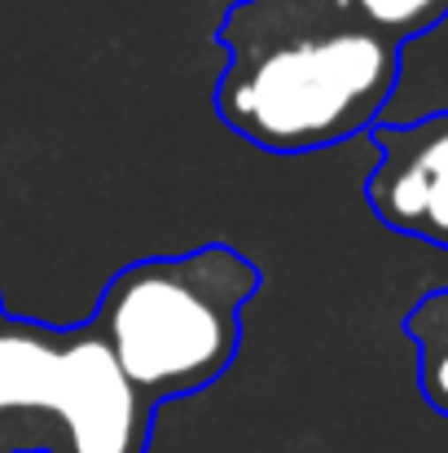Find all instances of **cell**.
<instances>
[{"label":"cell","mask_w":448,"mask_h":453,"mask_svg":"<svg viewBox=\"0 0 448 453\" xmlns=\"http://www.w3.org/2000/svg\"><path fill=\"white\" fill-rule=\"evenodd\" d=\"M216 115L269 154L374 133L400 84V44L343 0H233L220 22Z\"/></svg>","instance_id":"1"},{"label":"cell","mask_w":448,"mask_h":453,"mask_svg":"<svg viewBox=\"0 0 448 453\" xmlns=\"http://www.w3.org/2000/svg\"><path fill=\"white\" fill-rule=\"evenodd\" d=\"M260 296V269L207 242L185 256H154L119 269L88 326L128 383L158 410L211 388L242 348V308Z\"/></svg>","instance_id":"2"},{"label":"cell","mask_w":448,"mask_h":453,"mask_svg":"<svg viewBox=\"0 0 448 453\" xmlns=\"http://www.w3.org/2000/svg\"><path fill=\"white\" fill-rule=\"evenodd\" d=\"M154 405L88 321L0 317V453H146Z\"/></svg>","instance_id":"3"},{"label":"cell","mask_w":448,"mask_h":453,"mask_svg":"<svg viewBox=\"0 0 448 453\" xmlns=\"http://www.w3.org/2000/svg\"><path fill=\"white\" fill-rule=\"evenodd\" d=\"M378 163L365 180L374 216L409 238L448 247V111L374 128Z\"/></svg>","instance_id":"4"},{"label":"cell","mask_w":448,"mask_h":453,"mask_svg":"<svg viewBox=\"0 0 448 453\" xmlns=\"http://www.w3.org/2000/svg\"><path fill=\"white\" fill-rule=\"evenodd\" d=\"M405 334L418 343V383L422 396L448 414V287L431 291L405 317Z\"/></svg>","instance_id":"5"},{"label":"cell","mask_w":448,"mask_h":453,"mask_svg":"<svg viewBox=\"0 0 448 453\" xmlns=\"http://www.w3.org/2000/svg\"><path fill=\"white\" fill-rule=\"evenodd\" d=\"M369 31L387 35V40H409L431 31L436 22L448 18V0H343Z\"/></svg>","instance_id":"6"},{"label":"cell","mask_w":448,"mask_h":453,"mask_svg":"<svg viewBox=\"0 0 448 453\" xmlns=\"http://www.w3.org/2000/svg\"><path fill=\"white\" fill-rule=\"evenodd\" d=\"M0 317H4V303H0Z\"/></svg>","instance_id":"7"}]
</instances>
